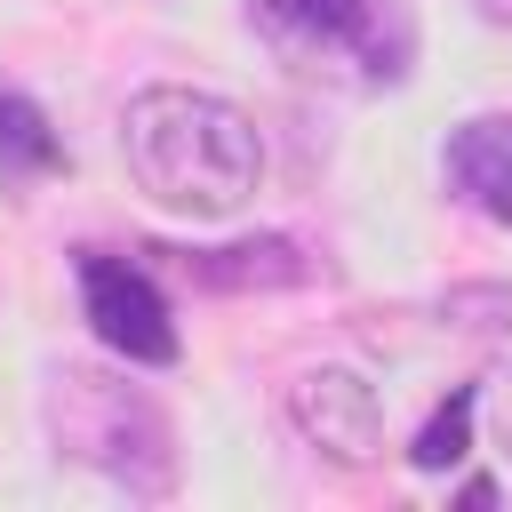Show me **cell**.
Returning a JSON list of instances; mask_svg holds the SVG:
<instances>
[{"label": "cell", "instance_id": "6da1fadb", "mask_svg": "<svg viewBox=\"0 0 512 512\" xmlns=\"http://www.w3.org/2000/svg\"><path fill=\"white\" fill-rule=\"evenodd\" d=\"M120 152H128L136 192H152L168 216H192V224H216V216L248 208V192L264 176L256 120L232 96L184 88V80H160V88L128 96Z\"/></svg>", "mask_w": 512, "mask_h": 512}, {"label": "cell", "instance_id": "7a4b0ae2", "mask_svg": "<svg viewBox=\"0 0 512 512\" xmlns=\"http://www.w3.org/2000/svg\"><path fill=\"white\" fill-rule=\"evenodd\" d=\"M248 24L288 72L344 88V96H376L416 72L408 0H248Z\"/></svg>", "mask_w": 512, "mask_h": 512}, {"label": "cell", "instance_id": "3957f363", "mask_svg": "<svg viewBox=\"0 0 512 512\" xmlns=\"http://www.w3.org/2000/svg\"><path fill=\"white\" fill-rule=\"evenodd\" d=\"M48 432H56V448H64L72 464L104 472V480L128 488V496H168V488H176L168 408H160L144 384L96 368V360H64V368L48 376Z\"/></svg>", "mask_w": 512, "mask_h": 512}, {"label": "cell", "instance_id": "277c9868", "mask_svg": "<svg viewBox=\"0 0 512 512\" xmlns=\"http://www.w3.org/2000/svg\"><path fill=\"white\" fill-rule=\"evenodd\" d=\"M72 272H80V312H88V328H96L128 368H168V360H176V320H168V296L152 288L144 264L104 256V248H80Z\"/></svg>", "mask_w": 512, "mask_h": 512}, {"label": "cell", "instance_id": "5b68a950", "mask_svg": "<svg viewBox=\"0 0 512 512\" xmlns=\"http://www.w3.org/2000/svg\"><path fill=\"white\" fill-rule=\"evenodd\" d=\"M280 408H288V424H296L328 464H344V472H360V464L384 456V408H376L368 376H352V368H304Z\"/></svg>", "mask_w": 512, "mask_h": 512}, {"label": "cell", "instance_id": "8992f818", "mask_svg": "<svg viewBox=\"0 0 512 512\" xmlns=\"http://www.w3.org/2000/svg\"><path fill=\"white\" fill-rule=\"evenodd\" d=\"M440 176L464 208H480L488 224H512V112H480V120L448 128Z\"/></svg>", "mask_w": 512, "mask_h": 512}, {"label": "cell", "instance_id": "52a82bcc", "mask_svg": "<svg viewBox=\"0 0 512 512\" xmlns=\"http://www.w3.org/2000/svg\"><path fill=\"white\" fill-rule=\"evenodd\" d=\"M192 288L208 296H248V288H304L312 280V256L288 240V232H256V240H224V248H184L176 256Z\"/></svg>", "mask_w": 512, "mask_h": 512}, {"label": "cell", "instance_id": "ba28073f", "mask_svg": "<svg viewBox=\"0 0 512 512\" xmlns=\"http://www.w3.org/2000/svg\"><path fill=\"white\" fill-rule=\"evenodd\" d=\"M56 160H64V144H56V128H48V112H40L32 96L0 88V176H8V184H32V176H48Z\"/></svg>", "mask_w": 512, "mask_h": 512}, {"label": "cell", "instance_id": "9c48e42d", "mask_svg": "<svg viewBox=\"0 0 512 512\" xmlns=\"http://www.w3.org/2000/svg\"><path fill=\"white\" fill-rule=\"evenodd\" d=\"M472 408H480V392H472V384H456V392L432 408V424L408 440V464H416V472H448V464L472 448Z\"/></svg>", "mask_w": 512, "mask_h": 512}, {"label": "cell", "instance_id": "30bf717a", "mask_svg": "<svg viewBox=\"0 0 512 512\" xmlns=\"http://www.w3.org/2000/svg\"><path fill=\"white\" fill-rule=\"evenodd\" d=\"M448 320H472V312H496V328L512 320V288H456L448 304H440Z\"/></svg>", "mask_w": 512, "mask_h": 512}, {"label": "cell", "instance_id": "8fae6325", "mask_svg": "<svg viewBox=\"0 0 512 512\" xmlns=\"http://www.w3.org/2000/svg\"><path fill=\"white\" fill-rule=\"evenodd\" d=\"M464 8H472V16H488V24H504V32H512V0H464Z\"/></svg>", "mask_w": 512, "mask_h": 512}]
</instances>
